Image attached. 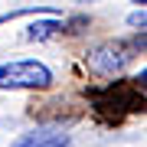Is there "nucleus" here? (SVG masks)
I'll return each mask as SVG.
<instances>
[{
	"label": "nucleus",
	"instance_id": "20e7f679",
	"mask_svg": "<svg viewBox=\"0 0 147 147\" xmlns=\"http://www.w3.org/2000/svg\"><path fill=\"white\" fill-rule=\"evenodd\" d=\"M62 30V23H33V26L26 30V39H49V36H56V33Z\"/></svg>",
	"mask_w": 147,
	"mask_h": 147
},
{
	"label": "nucleus",
	"instance_id": "423d86ee",
	"mask_svg": "<svg viewBox=\"0 0 147 147\" xmlns=\"http://www.w3.org/2000/svg\"><path fill=\"white\" fill-rule=\"evenodd\" d=\"M131 3H137V7H144V0H131Z\"/></svg>",
	"mask_w": 147,
	"mask_h": 147
},
{
	"label": "nucleus",
	"instance_id": "7ed1b4c3",
	"mask_svg": "<svg viewBox=\"0 0 147 147\" xmlns=\"http://www.w3.org/2000/svg\"><path fill=\"white\" fill-rule=\"evenodd\" d=\"M13 147H72V141L65 134H56V131H36V134L20 137Z\"/></svg>",
	"mask_w": 147,
	"mask_h": 147
},
{
	"label": "nucleus",
	"instance_id": "f257e3e1",
	"mask_svg": "<svg viewBox=\"0 0 147 147\" xmlns=\"http://www.w3.org/2000/svg\"><path fill=\"white\" fill-rule=\"evenodd\" d=\"M49 82L53 72L36 59H16L0 65V88H46Z\"/></svg>",
	"mask_w": 147,
	"mask_h": 147
},
{
	"label": "nucleus",
	"instance_id": "f03ea898",
	"mask_svg": "<svg viewBox=\"0 0 147 147\" xmlns=\"http://www.w3.org/2000/svg\"><path fill=\"white\" fill-rule=\"evenodd\" d=\"M127 49L124 46H115V42H108V46H98V49H92L88 53V69L95 75H115V72H121V69L127 65Z\"/></svg>",
	"mask_w": 147,
	"mask_h": 147
},
{
	"label": "nucleus",
	"instance_id": "39448f33",
	"mask_svg": "<svg viewBox=\"0 0 147 147\" xmlns=\"http://www.w3.org/2000/svg\"><path fill=\"white\" fill-rule=\"evenodd\" d=\"M127 23H131V26H144V23H147V16H144V10H137V13H131V16H127Z\"/></svg>",
	"mask_w": 147,
	"mask_h": 147
}]
</instances>
